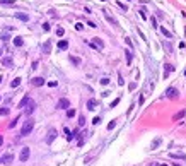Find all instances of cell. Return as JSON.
Masks as SVG:
<instances>
[{
  "label": "cell",
  "mask_w": 186,
  "mask_h": 166,
  "mask_svg": "<svg viewBox=\"0 0 186 166\" xmlns=\"http://www.w3.org/2000/svg\"><path fill=\"white\" fill-rule=\"evenodd\" d=\"M32 128H34V120H32V118H27V120L24 122V125H22V130H21V135H22V137L29 135V134L32 132Z\"/></svg>",
  "instance_id": "6da1fadb"
},
{
  "label": "cell",
  "mask_w": 186,
  "mask_h": 166,
  "mask_svg": "<svg viewBox=\"0 0 186 166\" xmlns=\"http://www.w3.org/2000/svg\"><path fill=\"white\" fill-rule=\"evenodd\" d=\"M34 108H36V103H34V99H32V98H29V101L26 103V106H24L22 110H24V113H26V115L29 117V115H31V113L34 111Z\"/></svg>",
  "instance_id": "7a4b0ae2"
},
{
  "label": "cell",
  "mask_w": 186,
  "mask_h": 166,
  "mask_svg": "<svg viewBox=\"0 0 186 166\" xmlns=\"http://www.w3.org/2000/svg\"><path fill=\"white\" fill-rule=\"evenodd\" d=\"M57 135H58L57 128H50V130H48V134H46V137H45V142H46V144H51L55 139H57Z\"/></svg>",
  "instance_id": "3957f363"
},
{
  "label": "cell",
  "mask_w": 186,
  "mask_h": 166,
  "mask_svg": "<svg viewBox=\"0 0 186 166\" xmlns=\"http://www.w3.org/2000/svg\"><path fill=\"white\" fill-rule=\"evenodd\" d=\"M29 154H31V149H29V147H22V149H21V154H19V161H21V163H26V161L29 159Z\"/></svg>",
  "instance_id": "277c9868"
},
{
  "label": "cell",
  "mask_w": 186,
  "mask_h": 166,
  "mask_svg": "<svg viewBox=\"0 0 186 166\" xmlns=\"http://www.w3.org/2000/svg\"><path fill=\"white\" fill-rule=\"evenodd\" d=\"M179 96V91L176 87H167L166 89V98H171V99H176Z\"/></svg>",
  "instance_id": "5b68a950"
},
{
  "label": "cell",
  "mask_w": 186,
  "mask_h": 166,
  "mask_svg": "<svg viewBox=\"0 0 186 166\" xmlns=\"http://www.w3.org/2000/svg\"><path fill=\"white\" fill-rule=\"evenodd\" d=\"M89 45L94 48V50H103V48H104V43L101 41V38H92V41H90Z\"/></svg>",
  "instance_id": "8992f818"
},
{
  "label": "cell",
  "mask_w": 186,
  "mask_h": 166,
  "mask_svg": "<svg viewBox=\"0 0 186 166\" xmlns=\"http://www.w3.org/2000/svg\"><path fill=\"white\" fill-rule=\"evenodd\" d=\"M103 14H104V17H106V21H108V22H109L111 26H118V21H116L115 17H113V15L109 14V10H106V9H104V10H103Z\"/></svg>",
  "instance_id": "52a82bcc"
},
{
  "label": "cell",
  "mask_w": 186,
  "mask_h": 166,
  "mask_svg": "<svg viewBox=\"0 0 186 166\" xmlns=\"http://www.w3.org/2000/svg\"><path fill=\"white\" fill-rule=\"evenodd\" d=\"M57 108H58V110H67V108H70V101H68L67 98H62V99L57 103Z\"/></svg>",
  "instance_id": "ba28073f"
},
{
  "label": "cell",
  "mask_w": 186,
  "mask_h": 166,
  "mask_svg": "<svg viewBox=\"0 0 186 166\" xmlns=\"http://www.w3.org/2000/svg\"><path fill=\"white\" fill-rule=\"evenodd\" d=\"M31 84H32V86H36V87H39V86H45V84H46V81H45L43 77H34V79H31Z\"/></svg>",
  "instance_id": "9c48e42d"
},
{
  "label": "cell",
  "mask_w": 186,
  "mask_h": 166,
  "mask_svg": "<svg viewBox=\"0 0 186 166\" xmlns=\"http://www.w3.org/2000/svg\"><path fill=\"white\" fill-rule=\"evenodd\" d=\"M99 103H97V99H94V98H90L89 101H87V110H90V111H92V110H96V106H97Z\"/></svg>",
  "instance_id": "30bf717a"
},
{
  "label": "cell",
  "mask_w": 186,
  "mask_h": 166,
  "mask_svg": "<svg viewBox=\"0 0 186 166\" xmlns=\"http://www.w3.org/2000/svg\"><path fill=\"white\" fill-rule=\"evenodd\" d=\"M43 53H45V55L51 53V41H50V40H46V41L43 43Z\"/></svg>",
  "instance_id": "8fae6325"
},
{
  "label": "cell",
  "mask_w": 186,
  "mask_h": 166,
  "mask_svg": "<svg viewBox=\"0 0 186 166\" xmlns=\"http://www.w3.org/2000/svg\"><path fill=\"white\" fill-rule=\"evenodd\" d=\"M15 17H17L19 21H22V22H27V21H29V15L24 14V12H15Z\"/></svg>",
  "instance_id": "7c38bea8"
},
{
  "label": "cell",
  "mask_w": 186,
  "mask_h": 166,
  "mask_svg": "<svg viewBox=\"0 0 186 166\" xmlns=\"http://www.w3.org/2000/svg\"><path fill=\"white\" fill-rule=\"evenodd\" d=\"M173 70H174V67H173L171 63H166V65H164V79H166L167 76H169V74H171Z\"/></svg>",
  "instance_id": "4fadbf2b"
},
{
  "label": "cell",
  "mask_w": 186,
  "mask_h": 166,
  "mask_svg": "<svg viewBox=\"0 0 186 166\" xmlns=\"http://www.w3.org/2000/svg\"><path fill=\"white\" fill-rule=\"evenodd\" d=\"M2 65H4V67H12L14 62H12L10 57H4V58H2Z\"/></svg>",
  "instance_id": "5bb4252c"
},
{
  "label": "cell",
  "mask_w": 186,
  "mask_h": 166,
  "mask_svg": "<svg viewBox=\"0 0 186 166\" xmlns=\"http://www.w3.org/2000/svg\"><path fill=\"white\" fill-rule=\"evenodd\" d=\"M12 161H14V156H12V154H5V156H2V163H4V164H10Z\"/></svg>",
  "instance_id": "9a60e30c"
},
{
  "label": "cell",
  "mask_w": 186,
  "mask_h": 166,
  "mask_svg": "<svg viewBox=\"0 0 186 166\" xmlns=\"http://www.w3.org/2000/svg\"><path fill=\"white\" fill-rule=\"evenodd\" d=\"M12 41H14V46H22V45H24V40L21 38V36H15Z\"/></svg>",
  "instance_id": "2e32d148"
},
{
  "label": "cell",
  "mask_w": 186,
  "mask_h": 166,
  "mask_svg": "<svg viewBox=\"0 0 186 166\" xmlns=\"http://www.w3.org/2000/svg\"><path fill=\"white\" fill-rule=\"evenodd\" d=\"M68 48V41L67 40H60L58 41V50H67Z\"/></svg>",
  "instance_id": "e0dca14e"
},
{
  "label": "cell",
  "mask_w": 186,
  "mask_h": 166,
  "mask_svg": "<svg viewBox=\"0 0 186 166\" xmlns=\"http://www.w3.org/2000/svg\"><path fill=\"white\" fill-rule=\"evenodd\" d=\"M184 115H186V110H181V111H178V113L173 117V120H174V122H178V120H179V118H183Z\"/></svg>",
  "instance_id": "ac0fdd59"
},
{
  "label": "cell",
  "mask_w": 186,
  "mask_h": 166,
  "mask_svg": "<svg viewBox=\"0 0 186 166\" xmlns=\"http://www.w3.org/2000/svg\"><path fill=\"white\" fill-rule=\"evenodd\" d=\"M169 156L174 158V159H186V154H181V152H179V154H178V152H171Z\"/></svg>",
  "instance_id": "d6986e66"
},
{
  "label": "cell",
  "mask_w": 186,
  "mask_h": 166,
  "mask_svg": "<svg viewBox=\"0 0 186 166\" xmlns=\"http://www.w3.org/2000/svg\"><path fill=\"white\" fill-rule=\"evenodd\" d=\"M125 53H126V63L130 65V63H132V60H133V53L130 51V50H126Z\"/></svg>",
  "instance_id": "ffe728a7"
},
{
  "label": "cell",
  "mask_w": 186,
  "mask_h": 166,
  "mask_svg": "<svg viewBox=\"0 0 186 166\" xmlns=\"http://www.w3.org/2000/svg\"><path fill=\"white\" fill-rule=\"evenodd\" d=\"M27 101H29V96H24V98L21 99V103H19V104H17V108H24Z\"/></svg>",
  "instance_id": "44dd1931"
},
{
  "label": "cell",
  "mask_w": 186,
  "mask_h": 166,
  "mask_svg": "<svg viewBox=\"0 0 186 166\" xmlns=\"http://www.w3.org/2000/svg\"><path fill=\"white\" fill-rule=\"evenodd\" d=\"M164 50H166L167 53H173V46H171L169 41H164Z\"/></svg>",
  "instance_id": "7402d4cb"
},
{
  "label": "cell",
  "mask_w": 186,
  "mask_h": 166,
  "mask_svg": "<svg viewBox=\"0 0 186 166\" xmlns=\"http://www.w3.org/2000/svg\"><path fill=\"white\" fill-rule=\"evenodd\" d=\"M70 62L75 65V67H79V65H80V58H79V57H70Z\"/></svg>",
  "instance_id": "603a6c76"
},
{
  "label": "cell",
  "mask_w": 186,
  "mask_h": 166,
  "mask_svg": "<svg viewBox=\"0 0 186 166\" xmlns=\"http://www.w3.org/2000/svg\"><path fill=\"white\" fill-rule=\"evenodd\" d=\"M160 31H162V34H164V36H166V38H167V40H171V38H173V34H171V33H169V31H167V29H166V28H160Z\"/></svg>",
  "instance_id": "cb8c5ba5"
},
{
  "label": "cell",
  "mask_w": 186,
  "mask_h": 166,
  "mask_svg": "<svg viewBox=\"0 0 186 166\" xmlns=\"http://www.w3.org/2000/svg\"><path fill=\"white\" fill-rule=\"evenodd\" d=\"M15 0H0V5H14Z\"/></svg>",
  "instance_id": "d4e9b609"
},
{
  "label": "cell",
  "mask_w": 186,
  "mask_h": 166,
  "mask_svg": "<svg viewBox=\"0 0 186 166\" xmlns=\"http://www.w3.org/2000/svg\"><path fill=\"white\" fill-rule=\"evenodd\" d=\"M19 84H21V79H19V77H15V79H14V81L10 82V87H17Z\"/></svg>",
  "instance_id": "484cf974"
},
{
  "label": "cell",
  "mask_w": 186,
  "mask_h": 166,
  "mask_svg": "<svg viewBox=\"0 0 186 166\" xmlns=\"http://www.w3.org/2000/svg\"><path fill=\"white\" fill-rule=\"evenodd\" d=\"M9 113H10L9 108H0V117H5V115H9Z\"/></svg>",
  "instance_id": "4316f807"
},
{
  "label": "cell",
  "mask_w": 186,
  "mask_h": 166,
  "mask_svg": "<svg viewBox=\"0 0 186 166\" xmlns=\"http://www.w3.org/2000/svg\"><path fill=\"white\" fill-rule=\"evenodd\" d=\"M67 117H68V118H72V117H75V110H72V108H68V110H67Z\"/></svg>",
  "instance_id": "83f0119b"
},
{
  "label": "cell",
  "mask_w": 186,
  "mask_h": 166,
  "mask_svg": "<svg viewBox=\"0 0 186 166\" xmlns=\"http://www.w3.org/2000/svg\"><path fill=\"white\" fill-rule=\"evenodd\" d=\"M0 40H2V41H9V40H10V38H9V34H7V31L0 34Z\"/></svg>",
  "instance_id": "f1b7e54d"
},
{
  "label": "cell",
  "mask_w": 186,
  "mask_h": 166,
  "mask_svg": "<svg viewBox=\"0 0 186 166\" xmlns=\"http://www.w3.org/2000/svg\"><path fill=\"white\" fill-rule=\"evenodd\" d=\"M17 122H19V117H15V120H12V122H10V123H9V128H14V127H15V123H17Z\"/></svg>",
  "instance_id": "f546056e"
},
{
  "label": "cell",
  "mask_w": 186,
  "mask_h": 166,
  "mask_svg": "<svg viewBox=\"0 0 186 166\" xmlns=\"http://www.w3.org/2000/svg\"><path fill=\"white\" fill-rule=\"evenodd\" d=\"M159 144H160V139L157 137V139H155V140L152 142V149H155V147H159Z\"/></svg>",
  "instance_id": "4dcf8cb0"
},
{
  "label": "cell",
  "mask_w": 186,
  "mask_h": 166,
  "mask_svg": "<svg viewBox=\"0 0 186 166\" xmlns=\"http://www.w3.org/2000/svg\"><path fill=\"white\" fill-rule=\"evenodd\" d=\"M116 4H118V7H120V9H121V10H125V12H126V10H128V7H126V5H125V4H121V2H116Z\"/></svg>",
  "instance_id": "1f68e13d"
},
{
  "label": "cell",
  "mask_w": 186,
  "mask_h": 166,
  "mask_svg": "<svg viewBox=\"0 0 186 166\" xmlns=\"http://www.w3.org/2000/svg\"><path fill=\"white\" fill-rule=\"evenodd\" d=\"M63 33H65L63 28H57V36H63Z\"/></svg>",
  "instance_id": "d6a6232c"
},
{
  "label": "cell",
  "mask_w": 186,
  "mask_h": 166,
  "mask_svg": "<svg viewBox=\"0 0 186 166\" xmlns=\"http://www.w3.org/2000/svg\"><path fill=\"white\" fill-rule=\"evenodd\" d=\"M84 123H85V118H84V115H80V117H79V125L84 127Z\"/></svg>",
  "instance_id": "836d02e7"
},
{
  "label": "cell",
  "mask_w": 186,
  "mask_h": 166,
  "mask_svg": "<svg viewBox=\"0 0 186 166\" xmlns=\"http://www.w3.org/2000/svg\"><path fill=\"white\" fill-rule=\"evenodd\" d=\"M138 12H140V17H142V19H147V14H145V9H140Z\"/></svg>",
  "instance_id": "e575fe53"
},
{
  "label": "cell",
  "mask_w": 186,
  "mask_h": 166,
  "mask_svg": "<svg viewBox=\"0 0 186 166\" xmlns=\"http://www.w3.org/2000/svg\"><path fill=\"white\" fill-rule=\"evenodd\" d=\"M115 125H116V122H115V120L111 122V123H108V130H113V128H115Z\"/></svg>",
  "instance_id": "d590c367"
},
{
  "label": "cell",
  "mask_w": 186,
  "mask_h": 166,
  "mask_svg": "<svg viewBox=\"0 0 186 166\" xmlns=\"http://www.w3.org/2000/svg\"><path fill=\"white\" fill-rule=\"evenodd\" d=\"M75 29H77V31H82V29H84V24H82V22H77V24H75Z\"/></svg>",
  "instance_id": "8d00e7d4"
},
{
  "label": "cell",
  "mask_w": 186,
  "mask_h": 166,
  "mask_svg": "<svg viewBox=\"0 0 186 166\" xmlns=\"http://www.w3.org/2000/svg\"><path fill=\"white\" fill-rule=\"evenodd\" d=\"M125 43H126L130 48H133V43H132V40H130V38H125Z\"/></svg>",
  "instance_id": "74e56055"
},
{
  "label": "cell",
  "mask_w": 186,
  "mask_h": 166,
  "mask_svg": "<svg viewBox=\"0 0 186 166\" xmlns=\"http://www.w3.org/2000/svg\"><path fill=\"white\" fill-rule=\"evenodd\" d=\"M118 84H120V86L125 84V81H123V77H121V74H118Z\"/></svg>",
  "instance_id": "f35d334b"
},
{
  "label": "cell",
  "mask_w": 186,
  "mask_h": 166,
  "mask_svg": "<svg viewBox=\"0 0 186 166\" xmlns=\"http://www.w3.org/2000/svg\"><path fill=\"white\" fill-rule=\"evenodd\" d=\"M92 123H94V125H99V123H101V118H99V117H94V120H92Z\"/></svg>",
  "instance_id": "ab89813d"
},
{
  "label": "cell",
  "mask_w": 186,
  "mask_h": 166,
  "mask_svg": "<svg viewBox=\"0 0 186 166\" xmlns=\"http://www.w3.org/2000/svg\"><path fill=\"white\" fill-rule=\"evenodd\" d=\"M101 84H103V86H108V84H109V79H108V77L101 79Z\"/></svg>",
  "instance_id": "60d3db41"
},
{
  "label": "cell",
  "mask_w": 186,
  "mask_h": 166,
  "mask_svg": "<svg viewBox=\"0 0 186 166\" xmlns=\"http://www.w3.org/2000/svg\"><path fill=\"white\" fill-rule=\"evenodd\" d=\"M118 103H120V98H116V99H115L113 103H111V106H109V108H115V106H116Z\"/></svg>",
  "instance_id": "b9f144b4"
},
{
  "label": "cell",
  "mask_w": 186,
  "mask_h": 166,
  "mask_svg": "<svg viewBox=\"0 0 186 166\" xmlns=\"http://www.w3.org/2000/svg\"><path fill=\"white\" fill-rule=\"evenodd\" d=\"M150 22H152V28H157V21H155V17H152Z\"/></svg>",
  "instance_id": "7bdbcfd3"
},
{
  "label": "cell",
  "mask_w": 186,
  "mask_h": 166,
  "mask_svg": "<svg viewBox=\"0 0 186 166\" xmlns=\"http://www.w3.org/2000/svg\"><path fill=\"white\" fill-rule=\"evenodd\" d=\"M43 31H50V24H48V22L43 24Z\"/></svg>",
  "instance_id": "ee69618b"
},
{
  "label": "cell",
  "mask_w": 186,
  "mask_h": 166,
  "mask_svg": "<svg viewBox=\"0 0 186 166\" xmlns=\"http://www.w3.org/2000/svg\"><path fill=\"white\" fill-rule=\"evenodd\" d=\"M48 86H50V87H57V82L51 81V82H48Z\"/></svg>",
  "instance_id": "f6af8a7d"
},
{
  "label": "cell",
  "mask_w": 186,
  "mask_h": 166,
  "mask_svg": "<svg viewBox=\"0 0 186 166\" xmlns=\"http://www.w3.org/2000/svg\"><path fill=\"white\" fill-rule=\"evenodd\" d=\"M87 26H89V28H97V26H96V24H94V22H90V21H89V22H87Z\"/></svg>",
  "instance_id": "bcb514c9"
},
{
  "label": "cell",
  "mask_w": 186,
  "mask_h": 166,
  "mask_svg": "<svg viewBox=\"0 0 186 166\" xmlns=\"http://www.w3.org/2000/svg\"><path fill=\"white\" fill-rule=\"evenodd\" d=\"M135 87H137V82H132V84H130V89H132V91H133Z\"/></svg>",
  "instance_id": "7dc6e473"
},
{
  "label": "cell",
  "mask_w": 186,
  "mask_h": 166,
  "mask_svg": "<svg viewBox=\"0 0 186 166\" xmlns=\"http://www.w3.org/2000/svg\"><path fill=\"white\" fill-rule=\"evenodd\" d=\"M147 166H159V164H157V163H148Z\"/></svg>",
  "instance_id": "c3c4849f"
},
{
  "label": "cell",
  "mask_w": 186,
  "mask_h": 166,
  "mask_svg": "<svg viewBox=\"0 0 186 166\" xmlns=\"http://www.w3.org/2000/svg\"><path fill=\"white\" fill-rule=\"evenodd\" d=\"M2 142H4V137H2V135H0V145H2Z\"/></svg>",
  "instance_id": "681fc988"
},
{
  "label": "cell",
  "mask_w": 186,
  "mask_h": 166,
  "mask_svg": "<svg viewBox=\"0 0 186 166\" xmlns=\"http://www.w3.org/2000/svg\"><path fill=\"white\" fill-rule=\"evenodd\" d=\"M174 166H181V164H179V163H174Z\"/></svg>",
  "instance_id": "f907efd6"
},
{
  "label": "cell",
  "mask_w": 186,
  "mask_h": 166,
  "mask_svg": "<svg viewBox=\"0 0 186 166\" xmlns=\"http://www.w3.org/2000/svg\"><path fill=\"white\" fill-rule=\"evenodd\" d=\"M160 166H169V164H160Z\"/></svg>",
  "instance_id": "816d5d0a"
},
{
  "label": "cell",
  "mask_w": 186,
  "mask_h": 166,
  "mask_svg": "<svg viewBox=\"0 0 186 166\" xmlns=\"http://www.w3.org/2000/svg\"><path fill=\"white\" fill-rule=\"evenodd\" d=\"M0 82H2V77H0Z\"/></svg>",
  "instance_id": "f5cc1de1"
},
{
  "label": "cell",
  "mask_w": 186,
  "mask_h": 166,
  "mask_svg": "<svg viewBox=\"0 0 186 166\" xmlns=\"http://www.w3.org/2000/svg\"><path fill=\"white\" fill-rule=\"evenodd\" d=\"M0 163H2V158H0Z\"/></svg>",
  "instance_id": "db71d44e"
},
{
  "label": "cell",
  "mask_w": 186,
  "mask_h": 166,
  "mask_svg": "<svg viewBox=\"0 0 186 166\" xmlns=\"http://www.w3.org/2000/svg\"><path fill=\"white\" fill-rule=\"evenodd\" d=\"M128 2H132V0H128Z\"/></svg>",
  "instance_id": "11a10c76"
},
{
  "label": "cell",
  "mask_w": 186,
  "mask_h": 166,
  "mask_svg": "<svg viewBox=\"0 0 186 166\" xmlns=\"http://www.w3.org/2000/svg\"><path fill=\"white\" fill-rule=\"evenodd\" d=\"M0 55H2V51H0Z\"/></svg>",
  "instance_id": "9f6ffc18"
}]
</instances>
